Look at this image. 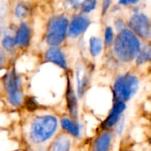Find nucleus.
<instances>
[{
	"label": "nucleus",
	"mask_w": 151,
	"mask_h": 151,
	"mask_svg": "<svg viewBox=\"0 0 151 151\" xmlns=\"http://www.w3.org/2000/svg\"><path fill=\"white\" fill-rule=\"evenodd\" d=\"M20 79L15 73V71L10 72L5 78V87L9 96V100L11 104L14 106H19L23 99L22 93L19 91L20 88Z\"/></svg>",
	"instance_id": "0eeeda50"
},
{
	"label": "nucleus",
	"mask_w": 151,
	"mask_h": 151,
	"mask_svg": "<svg viewBox=\"0 0 151 151\" xmlns=\"http://www.w3.org/2000/svg\"><path fill=\"white\" fill-rule=\"evenodd\" d=\"M115 31L113 27L111 26H106L104 31V45L105 49H111L112 47V44L115 40Z\"/></svg>",
	"instance_id": "a211bd4d"
},
{
	"label": "nucleus",
	"mask_w": 151,
	"mask_h": 151,
	"mask_svg": "<svg viewBox=\"0 0 151 151\" xmlns=\"http://www.w3.org/2000/svg\"><path fill=\"white\" fill-rule=\"evenodd\" d=\"M127 110V104L122 102H113L109 113L101 124V131H109L115 128L117 124L124 116Z\"/></svg>",
	"instance_id": "423d86ee"
},
{
	"label": "nucleus",
	"mask_w": 151,
	"mask_h": 151,
	"mask_svg": "<svg viewBox=\"0 0 151 151\" xmlns=\"http://www.w3.org/2000/svg\"><path fill=\"white\" fill-rule=\"evenodd\" d=\"M3 46L5 50H12L14 47V45L16 44L15 43V39H13L10 35H7L4 36V38L3 39Z\"/></svg>",
	"instance_id": "4be33fe9"
},
{
	"label": "nucleus",
	"mask_w": 151,
	"mask_h": 151,
	"mask_svg": "<svg viewBox=\"0 0 151 151\" xmlns=\"http://www.w3.org/2000/svg\"><path fill=\"white\" fill-rule=\"evenodd\" d=\"M69 20L65 15L53 17L49 23L47 42L52 47L61 44L68 35Z\"/></svg>",
	"instance_id": "39448f33"
},
{
	"label": "nucleus",
	"mask_w": 151,
	"mask_h": 151,
	"mask_svg": "<svg viewBox=\"0 0 151 151\" xmlns=\"http://www.w3.org/2000/svg\"><path fill=\"white\" fill-rule=\"evenodd\" d=\"M91 22V19L88 14L80 12L73 15L72 19L69 21L68 36L73 39L80 37L88 30Z\"/></svg>",
	"instance_id": "6e6552de"
},
{
	"label": "nucleus",
	"mask_w": 151,
	"mask_h": 151,
	"mask_svg": "<svg viewBox=\"0 0 151 151\" xmlns=\"http://www.w3.org/2000/svg\"><path fill=\"white\" fill-rule=\"evenodd\" d=\"M28 13V8L24 4H19L15 9V14L18 18H24Z\"/></svg>",
	"instance_id": "412c9836"
},
{
	"label": "nucleus",
	"mask_w": 151,
	"mask_h": 151,
	"mask_svg": "<svg viewBox=\"0 0 151 151\" xmlns=\"http://www.w3.org/2000/svg\"><path fill=\"white\" fill-rule=\"evenodd\" d=\"M46 58L48 61L52 62L63 69H67V62L65 54L57 47H51L46 52Z\"/></svg>",
	"instance_id": "f8f14e48"
},
{
	"label": "nucleus",
	"mask_w": 151,
	"mask_h": 151,
	"mask_svg": "<svg viewBox=\"0 0 151 151\" xmlns=\"http://www.w3.org/2000/svg\"><path fill=\"white\" fill-rule=\"evenodd\" d=\"M127 27V21L122 17H117L113 22V28L118 32L122 31L123 29Z\"/></svg>",
	"instance_id": "aec40b11"
},
{
	"label": "nucleus",
	"mask_w": 151,
	"mask_h": 151,
	"mask_svg": "<svg viewBox=\"0 0 151 151\" xmlns=\"http://www.w3.org/2000/svg\"><path fill=\"white\" fill-rule=\"evenodd\" d=\"M30 38L29 27L26 23H21L15 35V43L19 46H26L28 44Z\"/></svg>",
	"instance_id": "f3484780"
},
{
	"label": "nucleus",
	"mask_w": 151,
	"mask_h": 151,
	"mask_svg": "<svg viewBox=\"0 0 151 151\" xmlns=\"http://www.w3.org/2000/svg\"><path fill=\"white\" fill-rule=\"evenodd\" d=\"M139 3V1L137 0H120L118 2V4L119 5H123V6H128V5H134V4H137Z\"/></svg>",
	"instance_id": "393cba45"
},
{
	"label": "nucleus",
	"mask_w": 151,
	"mask_h": 151,
	"mask_svg": "<svg viewBox=\"0 0 151 151\" xmlns=\"http://www.w3.org/2000/svg\"><path fill=\"white\" fill-rule=\"evenodd\" d=\"M119 151H134L133 150V149H131L130 147H123V148H121Z\"/></svg>",
	"instance_id": "cd10ccee"
},
{
	"label": "nucleus",
	"mask_w": 151,
	"mask_h": 151,
	"mask_svg": "<svg viewBox=\"0 0 151 151\" xmlns=\"http://www.w3.org/2000/svg\"><path fill=\"white\" fill-rule=\"evenodd\" d=\"M104 49V42L101 37L93 35L88 40V51L92 58H97L100 56Z\"/></svg>",
	"instance_id": "2eb2a0df"
},
{
	"label": "nucleus",
	"mask_w": 151,
	"mask_h": 151,
	"mask_svg": "<svg viewBox=\"0 0 151 151\" xmlns=\"http://www.w3.org/2000/svg\"><path fill=\"white\" fill-rule=\"evenodd\" d=\"M58 128V119L54 116L45 115L36 119L30 130V138L35 143H41L50 139Z\"/></svg>",
	"instance_id": "7ed1b4c3"
},
{
	"label": "nucleus",
	"mask_w": 151,
	"mask_h": 151,
	"mask_svg": "<svg viewBox=\"0 0 151 151\" xmlns=\"http://www.w3.org/2000/svg\"><path fill=\"white\" fill-rule=\"evenodd\" d=\"M4 28V20L2 19V18L0 17V35L3 34Z\"/></svg>",
	"instance_id": "a878e982"
},
{
	"label": "nucleus",
	"mask_w": 151,
	"mask_h": 151,
	"mask_svg": "<svg viewBox=\"0 0 151 151\" xmlns=\"http://www.w3.org/2000/svg\"><path fill=\"white\" fill-rule=\"evenodd\" d=\"M97 4H98V2L96 0H86V1H83L81 4L80 11H81V12L88 15L90 12H92L93 11H95L97 8Z\"/></svg>",
	"instance_id": "6ab92c4d"
},
{
	"label": "nucleus",
	"mask_w": 151,
	"mask_h": 151,
	"mask_svg": "<svg viewBox=\"0 0 151 151\" xmlns=\"http://www.w3.org/2000/svg\"><path fill=\"white\" fill-rule=\"evenodd\" d=\"M124 127H125V116L122 117V119H120V121L117 124V126H116L115 128L113 129V132H114L115 135L120 136V135L123 134Z\"/></svg>",
	"instance_id": "5701e85b"
},
{
	"label": "nucleus",
	"mask_w": 151,
	"mask_h": 151,
	"mask_svg": "<svg viewBox=\"0 0 151 151\" xmlns=\"http://www.w3.org/2000/svg\"><path fill=\"white\" fill-rule=\"evenodd\" d=\"M111 4H112V1H111V0H105V1L102 2V4H101V13H102L103 17L105 16L108 13V12H109V10L111 8Z\"/></svg>",
	"instance_id": "b1692460"
},
{
	"label": "nucleus",
	"mask_w": 151,
	"mask_h": 151,
	"mask_svg": "<svg viewBox=\"0 0 151 151\" xmlns=\"http://www.w3.org/2000/svg\"><path fill=\"white\" fill-rule=\"evenodd\" d=\"M63 129L72 137L79 138L81 134V126L78 120H73L71 118H64L61 119Z\"/></svg>",
	"instance_id": "ddd939ff"
},
{
	"label": "nucleus",
	"mask_w": 151,
	"mask_h": 151,
	"mask_svg": "<svg viewBox=\"0 0 151 151\" xmlns=\"http://www.w3.org/2000/svg\"><path fill=\"white\" fill-rule=\"evenodd\" d=\"M92 69L83 63L79 64L76 68V84H77V96L81 98L88 92L90 86Z\"/></svg>",
	"instance_id": "1a4fd4ad"
},
{
	"label": "nucleus",
	"mask_w": 151,
	"mask_h": 151,
	"mask_svg": "<svg viewBox=\"0 0 151 151\" xmlns=\"http://www.w3.org/2000/svg\"><path fill=\"white\" fill-rule=\"evenodd\" d=\"M140 78L132 72L121 73L116 77L111 88L112 101L127 103L138 92Z\"/></svg>",
	"instance_id": "f03ea898"
},
{
	"label": "nucleus",
	"mask_w": 151,
	"mask_h": 151,
	"mask_svg": "<svg viewBox=\"0 0 151 151\" xmlns=\"http://www.w3.org/2000/svg\"><path fill=\"white\" fill-rule=\"evenodd\" d=\"M115 136L116 135L112 130L101 131L93 139L90 151H111Z\"/></svg>",
	"instance_id": "9d476101"
},
{
	"label": "nucleus",
	"mask_w": 151,
	"mask_h": 151,
	"mask_svg": "<svg viewBox=\"0 0 151 151\" xmlns=\"http://www.w3.org/2000/svg\"><path fill=\"white\" fill-rule=\"evenodd\" d=\"M142 41L128 27L118 32L112 44L111 54L120 64L134 62L142 46Z\"/></svg>",
	"instance_id": "f257e3e1"
},
{
	"label": "nucleus",
	"mask_w": 151,
	"mask_h": 151,
	"mask_svg": "<svg viewBox=\"0 0 151 151\" xmlns=\"http://www.w3.org/2000/svg\"><path fill=\"white\" fill-rule=\"evenodd\" d=\"M136 66H141L145 64L151 63V42L142 43V49L134 61Z\"/></svg>",
	"instance_id": "4468645a"
},
{
	"label": "nucleus",
	"mask_w": 151,
	"mask_h": 151,
	"mask_svg": "<svg viewBox=\"0 0 151 151\" xmlns=\"http://www.w3.org/2000/svg\"><path fill=\"white\" fill-rule=\"evenodd\" d=\"M127 27L142 41L151 42V19L146 13L136 10L128 18Z\"/></svg>",
	"instance_id": "20e7f679"
},
{
	"label": "nucleus",
	"mask_w": 151,
	"mask_h": 151,
	"mask_svg": "<svg viewBox=\"0 0 151 151\" xmlns=\"http://www.w3.org/2000/svg\"><path fill=\"white\" fill-rule=\"evenodd\" d=\"M4 61V54L3 50H0V66L3 65Z\"/></svg>",
	"instance_id": "bb28decb"
},
{
	"label": "nucleus",
	"mask_w": 151,
	"mask_h": 151,
	"mask_svg": "<svg viewBox=\"0 0 151 151\" xmlns=\"http://www.w3.org/2000/svg\"><path fill=\"white\" fill-rule=\"evenodd\" d=\"M72 139L69 135H60L52 143L50 151H71Z\"/></svg>",
	"instance_id": "dca6fc26"
},
{
	"label": "nucleus",
	"mask_w": 151,
	"mask_h": 151,
	"mask_svg": "<svg viewBox=\"0 0 151 151\" xmlns=\"http://www.w3.org/2000/svg\"><path fill=\"white\" fill-rule=\"evenodd\" d=\"M65 98L67 108L71 116V119L73 120H78L79 115V104H78V96L76 95L71 81L69 78L67 79V85H66V91H65Z\"/></svg>",
	"instance_id": "9b49d317"
}]
</instances>
